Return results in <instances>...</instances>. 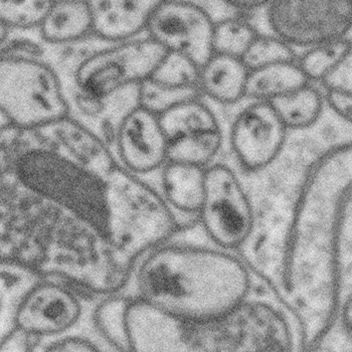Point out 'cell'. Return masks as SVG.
I'll return each instance as SVG.
<instances>
[{
    "mask_svg": "<svg viewBox=\"0 0 352 352\" xmlns=\"http://www.w3.org/2000/svg\"><path fill=\"white\" fill-rule=\"evenodd\" d=\"M179 228L160 190L75 119L0 126V266L101 299Z\"/></svg>",
    "mask_w": 352,
    "mask_h": 352,
    "instance_id": "cell-1",
    "label": "cell"
},
{
    "mask_svg": "<svg viewBox=\"0 0 352 352\" xmlns=\"http://www.w3.org/2000/svg\"><path fill=\"white\" fill-rule=\"evenodd\" d=\"M351 143L321 154L304 176L280 250L281 305L303 351L351 306Z\"/></svg>",
    "mask_w": 352,
    "mask_h": 352,
    "instance_id": "cell-2",
    "label": "cell"
},
{
    "mask_svg": "<svg viewBox=\"0 0 352 352\" xmlns=\"http://www.w3.org/2000/svg\"><path fill=\"white\" fill-rule=\"evenodd\" d=\"M173 238L139 263L132 278L136 298L188 321L219 318L252 298L254 274L249 263L216 245L178 243Z\"/></svg>",
    "mask_w": 352,
    "mask_h": 352,
    "instance_id": "cell-3",
    "label": "cell"
},
{
    "mask_svg": "<svg viewBox=\"0 0 352 352\" xmlns=\"http://www.w3.org/2000/svg\"><path fill=\"white\" fill-rule=\"evenodd\" d=\"M125 331L127 352H303L294 319L281 304L258 297L206 321L176 318L128 298Z\"/></svg>",
    "mask_w": 352,
    "mask_h": 352,
    "instance_id": "cell-4",
    "label": "cell"
},
{
    "mask_svg": "<svg viewBox=\"0 0 352 352\" xmlns=\"http://www.w3.org/2000/svg\"><path fill=\"white\" fill-rule=\"evenodd\" d=\"M166 52L148 36L125 43L104 45L80 56L65 54L54 68L60 74L67 95H84L102 100L126 87L150 79Z\"/></svg>",
    "mask_w": 352,
    "mask_h": 352,
    "instance_id": "cell-5",
    "label": "cell"
},
{
    "mask_svg": "<svg viewBox=\"0 0 352 352\" xmlns=\"http://www.w3.org/2000/svg\"><path fill=\"white\" fill-rule=\"evenodd\" d=\"M0 114L8 125L25 128L69 116L64 82L49 60L0 58Z\"/></svg>",
    "mask_w": 352,
    "mask_h": 352,
    "instance_id": "cell-6",
    "label": "cell"
},
{
    "mask_svg": "<svg viewBox=\"0 0 352 352\" xmlns=\"http://www.w3.org/2000/svg\"><path fill=\"white\" fill-rule=\"evenodd\" d=\"M197 217L216 247L236 252L249 243L255 230V214L234 169L223 163L206 168L204 199Z\"/></svg>",
    "mask_w": 352,
    "mask_h": 352,
    "instance_id": "cell-7",
    "label": "cell"
},
{
    "mask_svg": "<svg viewBox=\"0 0 352 352\" xmlns=\"http://www.w3.org/2000/svg\"><path fill=\"white\" fill-rule=\"evenodd\" d=\"M266 14L273 34L291 47L308 49L326 41L349 38L352 27L349 0L271 1Z\"/></svg>",
    "mask_w": 352,
    "mask_h": 352,
    "instance_id": "cell-8",
    "label": "cell"
},
{
    "mask_svg": "<svg viewBox=\"0 0 352 352\" xmlns=\"http://www.w3.org/2000/svg\"><path fill=\"white\" fill-rule=\"evenodd\" d=\"M84 298L82 293L62 282L36 280L17 304L15 329L38 340L66 336L81 319Z\"/></svg>",
    "mask_w": 352,
    "mask_h": 352,
    "instance_id": "cell-9",
    "label": "cell"
},
{
    "mask_svg": "<svg viewBox=\"0 0 352 352\" xmlns=\"http://www.w3.org/2000/svg\"><path fill=\"white\" fill-rule=\"evenodd\" d=\"M214 19L201 4L166 0L154 8L146 36L166 53L188 56L201 68L214 54Z\"/></svg>",
    "mask_w": 352,
    "mask_h": 352,
    "instance_id": "cell-10",
    "label": "cell"
},
{
    "mask_svg": "<svg viewBox=\"0 0 352 352\" xmlns=\"http://www.w3.org/2000/svg\"><path fill=\"white\" fill-rule=\"evenodd\" d=\"M287 131L270 103L254 101L232 123L230 144L236 160L249 171L266 168L281 153Z\"/></svg>",
    "mask_w": 352,
    "mask_h": 352,
    "instance_id": "cell-11",
    "label": "cell"
},
{
    "mask_svg": "<svg viewBox=\"0 0 352 352\" xmlns=\"http://www.w3.org/2000/svg\"><path fill=\"white\" fill-rule=\"evenodd\" d=\"M112 149L124 168L144 178L166 164L168 140L158 116L139 106L119 126Z\"/></svg>",
    "mask_w": 352,
    "mask_h": 352,
    "instance_id": "cell-12",
    "label": "cell"
},
{
    "mask_svg": "<svg viewBox=\"0 0 352 352\" xmlns=\"http://www.w3.org/2000/svg\"><path fill=\"white\" fill-rule=\"evenodd\" d=\"M90 2L93 36L115 45L146 36L150 16L160 1L153 0H102Z\"/></svg>",
    "mask_w": 352,
    "mask_h": 352,
    "instance_id": "cell-13",
    "label": "cell"
},
{
    "mask_svg": "<svg viewBox=\"0 0 352 352\" xmlns=\"http://www.w3.org/2000/svg\"><path fill=\"white\" fill-rule=\"evenodd\" d=\"M47 47H66L92 40L93 21L89 1H52L38 30Z\"/></svg>",
    "mask_w": 352,
    "mask_h": 352,
    "instance_id": "cell-14",
    "label": "cell"
},
{
    "mask_svg": "<svg viewBox=\"0 0 352 352\" xmlns=\"http://www.w3.org/2000/svg\"><path fill=\"white\" fill-rule=\"evenodd\" d=\"M206 169L167 162L160 170V193L176 216H197L204 195Z\"/></svg>",
    "mask_w": 352,
    "mask_h": 352,
    "instance_id": "cell-15",
    "label": "cell"
},
{
    "mask_svg": "<svg viewBox=\"0 0 352 352\" xmlns=\"http://www.w3.org/2000/svg\"><path fill=\"white\" fill-rule=\"evenodd\" d=\"M248 76L240 58L214 54L201 68L199 90L217 103L236 104L245 98Z\"/></svg>",
    "mask_w": 352,
    "mask_h": 352,
    "instance_id": "cell-16",
    "label": "cell"
},
{
    "mask_svg": "<svg viewBox=\"0 0 352 352\" xmlns=\"http://www.w3.org/2000/svg\"><path fill=\"white\" fill-rule=\"evenodd\" d=\"M309 84L296 62L273 65L249 72L245 98L269 103Z\"/></svg>",
    "mask_w": 352,
    "mask_h": 352,
    "instance_id": "cell-17",
    "label": "cell"
},
{
    "mask_svg": "<svg viewBox=\"0 0 352 352\" xmlns=\"http://www.w3.org/2000/svg\"><path fill=\"white\" fill-rule=\"evenodd\" d=\"M287 130L306 129L320 118L324 97L311 85L269 102Z\"/></svg>",
    "mask_w": 352,
    "mask_h": 352,
    "instance_id": "cell-18",
    "label": "cell"
},
{
    "mask_svg": "<svg viewBox=\"0 0 352 352\" xmlns=\"http://www.w3.org/2000/svg\"><path fill=\"white\" fill-rule=\"evenodd\" d=\"M158 118L168 142L178 137L221 129L216 114L201 99L180 104Z\"/></svg>",
    "mask_w": 352,
    "mask_h": 352,
    "instance_id": "cell-19",
    "label": "cell"
},
{
    "mask_svg": "<svg viewBox=\"0 0 352 352\" xmlns=\"http://www.w3.org/2000/svg\"><path fill=\"white\" fill-rule=\"evenodd\" d=\"M223 145L221 129L178 137L168 142L167 162L208 168Z\"/></svg>",
    "mask_w": 352,
    "mask_h": 352,
    "instance_id": "cell-20",
    "label": "cell"
},
{
    "mask_svg": "<svg viewBox=\"0 0 352 352\" xmlns=\"http://www.w3.org/2000/svg\"><path fill=\"white\" fill-rule=\"evenodd\" d=\"M351 53V38H340L308 47L305 53L297 58L296 63L309 82H321Z\"/></svg>",
    "mask_w": 352,
    "mask_h": 352,
    "instance_id": "cell-21",
    "label": "cell"
},
{
    "mask_svg": "<svg viewBox=\"0 0 352 352\" xmlns=\"http://www.w3.org/2000/svg\"><path fill=\"white\" fill-rule=\"evenodd\" d=\"M128 297L111 295L99 299L94 312V322L101 336L116 352H127L125 309Z\"/></svg>",
    "mask_w": 352,
    "mask_h": 352,
    "instance_id": "cell-22",
    "label": "cell"
},
{
    "mask_svg": "<svg viewBox=\"0 0 352 352\" xmlns=\"http://www.w3.org/2000/svg\"><path fill=\"white\" fill-rule=\"evenodd\" d=\"M36 280L19 269L0 266V341L15 329L17 304Z\"/></svg>",
    "mask_w": 352,
    "mask_h": 352,
    "instance_id": "cell-23",
    "label": "cell"
},
{
    "mask_svg": "<svg viewBox=\"0 0 352 352\" xmlns=\"http://www.w3.org/2000/svg\"><path fill=\"white\" fill-rule=\"evenodd\" d=\"M258 34L251 23L241 17H228L214 21V54L241 60Z\"/></svg>",
    "mask_w": 352,
    "mask_h": 352,
    "instance_id": "cell-24",
    "label": "cell"
},
{
    "mask_svg": "<svg viewBox=\"0 0 352 352\" xmlns=\"http://www.w3.org/2000/svg\"><path fill=\"white\" fill-rule=\"evenodd\" d=\"M201 98L203 94L199 87L175 88L163 86L151 80H147L139 86V106L156 116H160L180 104Z\"/></svg>",
    "mask_w": 352,
    "mask_h": 352,
    "instance_id": "cell-25",
    "label": "cell"
},
{
    "mask_svg": "<svg viewBox=\"0 0 352 352\" xmlns=\"http://www.w3.org/2000/svg\"><path fill=\"white\" fill-rule=\"evenodd\" d=\"M242 60L248 71L283 63L296 62V54L289 43L275 34H258Z\"/></svg>",
    "mask_w": 352,
    "mask_h": 352,
    "instance_id": "cell-26",
    "label": "cell"
},
{
    "mask_svg": "<svg viewBox=\"0 0 352 352\" xmlns=\"http://www.w3.org/2000/svg\"><path fill=\"white\" fill-rule=\"evenodd\" d=\"M52 1L0 0V23L10 32L38 30Z\"/></svg>",
    "mask_w": 352,
    "mask_h": 352,
    "instance_id": "cell-27",
    "label": "cell"
},
{
    "mask_svg": "<svg viewBox=\"0 0 352 352\" xmlns=\"http://www.w3.org/2000/svg\"><path fill=\"white\" fill-rule=\"evenodd\" d=\"M199 73L201 68L188 56L166 53L148 80L163 86L190 88L199 87Z\"/></svg>",
    "mask_w": 352,
    "mask_h": 352,
    "instance_id": "cell-28",
    "label": "cell"
},
{
    "mask_svg": "<svg viewBox=\"0 0 352 352\" xmlns=\"http://www.w3.org/2000/svg\"><path fill=\"white\" fill-rule=\"evenodd\" d=\"M304 352H351V309Z\"/></svg>",
    "mask_w": 352,
    "mask_h": 352,
    "instance_id": "cell-29",
    "label": "cell"
},
{
    "mask_svg": "<svg viewBox=\"0 0 352 352\" xmlns=\"http://www.w3.org/2000/svg\"><path fill=\"white\" fill-rule=\"evenodd\" d=\"M325 91L352 94V53L320 82Z\"/></svg>",
    "mask_w": 352,
    "mask_h": 352,
    "instance_id": "cell-30",
    "label": "cell"
},
{
    "mask_svg": "<svg viewBox=\"0 0 352 352\" xmlns=\"http://www.w3.org/2000/svg\"><path fill=\"white\" fill-rule=\"evenodd\" d=\"M45 352H101L94 343L80 336H64L45 343Z\"/></svg>",
    "mask_w": 352,
    "mask_h": 352,
    "instance_id": "cell-31",
    "label": "cell"
},
{
    "mask_svg": "<svg viewBox=\"0 0 352 352\" xmlns=\"http://www.w3.org/2000/svg\"><path fill=\"white\" fill-rule=\"evenodd\" d=\"M324 102L334 113L346 122L352 119V94L342 92L325 91Z\"/></svg>",
    "mask_w": 352,
    "mask_h": 352,
    "instance_id": "cell-32",
    "label": "cell"
},
{
    "mask_svg": "<svg viewBox=\"0 0 352 352\" xmlns=\"http://www.w3.org/2000/svg\"><path fill=\"white\" fill-rule=\"evenodd\" d=\"M36 339L14 329L0 341V352H28Z\"/></svg>",
    "mask_w": 352,
    "mask_h": 352,
    "instance_id": "cell-33",
    "label": "cell"
},
{
    "mask_svg": "<svg viewBox=\"0 0 352 352\" xmlns=\"http://www.w3.org/2000/svg\"><path fill=\"white\" fill-rule=\"evenodd\" d=\"M268 1H228L225 4H228L229 8L239 10V12H253V10H260V8H266L268 6Z\"/></svg>",
    "mask_w": 352,
    "mask_h": 352,
    "instance_id": "cell-34",
    "label": "cell"
},
{
    "mask_svg": "<svg viewBox=\"0 0 352 352\" xmlns=\"http://www.w3.org/2000/svg\"><path fill=\"white\" fill-rule=\"evenodd\" d=\"M28 352H45V343L36 339Z\"/></svg>",
    "mask_w": 352,
    "mask_h": 352,
    "instance_id": "cell-35",
    "label": "cell"
},
{
    "mask_svg": "<svg viewBox=\"0 0 352 352\" xmlns=\"http://www.w3.org/2000/svg\"><path fill=\"white\" fill-rule=\"evenodd\" d=\"M10 34V30H8L1 23H0V45L6 41Z\"/></svg>",
    "mask_w": 352,
    "mask_h": 352,
    "instance_id": "cell-36",
    "label": "cell"
},
{
    "mask_svg": "<svg viewBox=\"0 0 352 352\" xmlns=\"http://www.w3.org/2000/svg\"><path fill=\"white\" fill-rule=\"evenodd\" d=\"M8 122H6V119L3 118V116H2L1 114H0V126L6 125Z\"/></svg>",
    "mask_w": 352,
    "mask_h": 352,
    "instance_id": "cell-37",
    "label": "cell"
}]
</instances>
